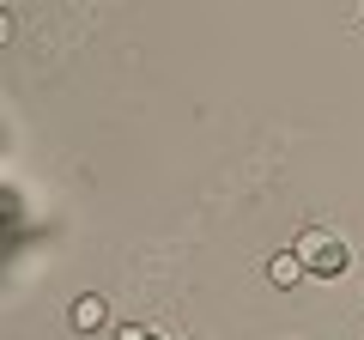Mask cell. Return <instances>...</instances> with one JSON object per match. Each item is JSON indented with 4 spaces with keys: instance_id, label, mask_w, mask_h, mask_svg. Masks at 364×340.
<instances>
[{
    "instance_id": "obj_1",
    "label": "cell",
    "mask_w": 364,
    "mask_h": 340,
    "mask_svg": "<svg viewBox=\"0 0 364 340\" xmlns=\"http://www.w3.org/2000/svg\"><path fill=\"white\" fill-rule=\"evenodd\" d=\"M298 255H304V267H310L316 280H340L346 274V243H340L334 231H322V225H310V231L298 237Z\"/></svg>"
},
{
    "instance_id": "obj_2",
    "label": "cell",
    "mask_w": 364,
    "mask_h": 340,
    "mask_svg": "<svg viewBox=\"0 0 364 340\" xmlns=\"http://www.w3.org/2000/svg\"><path fill=\"white\" fill-rule=\"evenodd\" d=\"M67 322H73L79 334H97V328L109 322V310H104V298H97V292H79V298L67 304Z\"/></svg>"
},
{
    "instance_id": "obj_3",
    "label": "cell",
    "mask_w": 364,
    "mask_h": 340,
    "mask_svg": "<svg viewBox=\"0 0 364 340\" xmlns=\"http://www.w3.org/2000/svg\"><path fill=\"white\" fill-rule=\"evenodd\" d=\"M304 274H310V267H304V255H298V249H279V255L267 262V280H273L279 292H291V286H298Z\"/></svg>"
}]
</instances>
